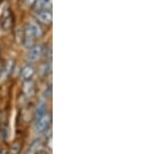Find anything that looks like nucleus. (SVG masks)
Returning <instances> with one entry per match:
<instances>
[{"label": "nucleus", "mask_w": 155, "mask_h": 154, "mask_svg": "<svg viewBox=\"0 0 155 154\" xmlns=\"http://www.w3.org/2000/svg\"><path fill=\"white\" fill-rule=\"evenodd\" d=\"M12 23H14V18H12V9L8 5H6L3 7L0 16V28L3 31H8L12 27Z\"/></svg>", "instance_id": "nucleus-1"}, {"label": "nucleus", "mask_w": 155, "mask_h": 154, "mask_svg": "<svg viewBox=\"0 0 155 154\" xmlns=\"http://www.w3.org/2000/svg\"><path fill=\"white\" fill-rule=\"evenodd\" d=\"M36 19L39 23L45 25H51L52 24V11L49 9H41V11H35Z\"/></svg>", "instance_id": "nucleus-2"}, {"label": "nucleus", "mask_w": 155, "mask_h": 154, "mask_svg": "<svg viewBox=\"0 0 155 154\" xmlns=\"http://www.w3.org/2000/svg\"><path fill=\"white\" fill-rule=\"evenodd\" d=\"M50 124H51V117H50V115H48V114H46L41 118H39L38 120H36V126H35L36 133H45L49 128Z\"/></svg>", "instance_id": "nucleus-3"}, {"label": "nucleus", "mask_w": 155, "mask_h": 154, "mask_svg": "<svg viewBox=\"0 0 155 154\" xmlns=\"http://www.w3.org/2000/svg\"><path fill=\"white\" fill-rule=\"evenodd\" d=\"M42 52H44V47L41 44H35V46L30 48L28 54H27V59L30 62H34L38 60L41 58V56L42 55Z\"/></svg>", "instance_id": "nucleus-4"}, {"label": "nucleus", "mask_w": 155, "mask_h": 154, "mask_svg": "<svg viewBox=\"0 0 155 154\" xmlns=\"http://www.w3.org/2000/svg\"><path fill=\"white\" fill-rule=\"evenodd\" d=\"M34 74V67L30 64H26L23 66V68L21 69V73H20V77H21L22 80L28 81L32 78V76Z\"/></svg>", "instance_id": "nucleus-5"}, {"label": "nucleus", "mask_w": 155, "mask_h": 154, "mask_svg": "<svg viewBox=\"0 0 155 154\" xmlns=\"http://www.w3.org/2000/svg\"><path fill=\"white\" fill-rule=\"evenodd\" d=\"M26 26L28 27L30 30H31V32L34 34V36H35L36 38L41 37L42 34H44V31H42V29H41V26L38 22H29Z\"/></svg>", "instance_id": "nucleus-6"}, {"label": "nucleus", "mask_w": 155, "mask_h": 154, "mask_svg": "<svg viewBox=\"0 0 155 154\" xmlns=\"http://www.w3.org/2000/svg\"><path fill=\"white\" fill-rule=\"evenodd\" d=\"M41 9H52V0H35L34 3V11Z\"/></svg>", "instance_id": "nucleus-7"}, {"label": "nucleus", "mask_w": 155, "mask_h": 154, "mask_svg": "<svg viewBox=\"0 0 155 154\" xmlns=\"http://www.w3.org/2000/svg\"><path fill=\"white\" fill-rule=\"evenodd\" d=\"M23 92L26 94L28 97L33 95L34 93V84L31 80L25 81L24 85H23Z\"/></svg>", "instance_id": "nucleus-8"}, {"label": "nucleus", "mask_w": 155, "mask_h": 154, "mask_svg": "<svg viewBox=\"0 0 155 154\" xmlns=\"http://www.w3.org/2000/svg\"><path fill=\"white\" fill-rule=\"evenodd\" d=\"M46 111H47V106L45 103H41L38 106H37L36 110V120H38L39 118H41L42 116L46 115Z\"/></svg>", "instance_id": "nucleus-9"}, {"label": "nucleus", "mask_w": 155, "mask_h": 154, "mask_svg": "<svg viewBox=\"0 0 155 154\" xmlns=\"http://www.w3.org/2000/svg\"><path fill=\"white\" fill-rule=\"evenodd\" d=\"M14 69V61L12 60H8L4 64V67H3V74H9Z\"/></svg>", "instance_id": "nucleus-10"}, {"label": "nucleus", "mask_w": 155, "mask_h": 154, "mask_svg": "<svg viewBox=\"0 0 155 154\" xmlns=\"http://www.w3.org/2000/svg\"><path fill=\"white\" fill-rule=\"evenodd\" d=\"M22 144L21 142H15L11 147V154H19L20 150H21Z\"/></svg>", "instance_id": "nucleus-11"}, {"label": "nucleus", "mask_w": 155, "mask_h": 154, "mask_svg": "<svg viewBox=\"0 0 155 154\" xmlns=\"http://www.w3.org/2000/svg\"><path fill=\"white\" fill-rule=\"evenodd\" d=\"M35 154H48V152L45 149H37L35 151Z\"/></svg>", "instance_id": "nucleus-12"}, {"label": "nucleus", "mask_w": 155, "mask_h": 154, "mask_svg": "<svg viewBox=\"0 0 155 154\" xmlns=\"http://www.w3.org/2000/svg\"><path fill=\"white\" fill-rule=\"evenodd\" d=\"M27 3V5H34V3H35V0H25Z\"/></svg>", "instance_id": "nucleus-13"}, {"label": "nucleus", "mask_w": 155, "mask_h": 154, "mask_svg": "<svg viewBox=\"0 0 155 154\" xmlns=\"http://www.w3.org/2000/svg\"><path fill=\"white\" fill-rule=\"evenodd\" d=\"M3 67H4V65L1 63V62H0V76H2V74H3Z\"/></svg>", "instance_id": "nucleus-14"}]
</instances>
